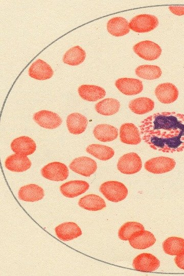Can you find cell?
Returning a JSON list of instances; mask_svg holds the SVG:
<instances>
[{
    "mask_svg": "<svg viewBox=\"0 0 184 276\" xmlns=\"http://www.w3.org/2000/svg\"><path fill=\"white\" fill-rule=\"evenodd\" d=\"M142 139L154 150L163 152L184 149V116L174 112L154 113L140 125Z\"/></svg>",
    "mask_w": 184,
    "mask_h": 276,
    "instance_id": "6da1fadb",
    "label": "cell"
},
{
    "mask_svg": "<svg viewBox=\"0 0 184 276\" xmlns=\"http://www.w3.org/2000/svg\"><path fill=\"white\" fill-rule=\"evenodd\" d=\"M99 190L108 200L114 202L124 200L128 194L127 187L118 181H106L100 186Z\"/></svg>",
    "mask_w": 184,
    "mask_h": 276,
    "instance_id": "7a4b0ae2",
    "label": "cell"
},
{
    "mask_svg": "<svg viewBox=\"0 0 184 276\" xmlns=\"http://www.w3.org/2000/svg\"><path fill=\"white\" fill-rule=\"evenodd\" d=\"M142 167L141 157L134 152H130L122 156L118 160V170L125 174L130 175L139 172Z\"/></svg>",
    "mask_w": 184,
    "mask_h": 276,
    "instance_id": "3957f363",
    "label": "cell"
},
{
    "mask_svg": "<svg viewBox=\"0 0 184 276\" xmlns=\"http://www.w3.org/2000/svg\"><path fill=\"white\" fill-rule=\"evenodd\" d=\"M158 25L156 17L149 14H140L132 18L129 23V28L137 33L149 32Z\"/></svg>",
    "mask_w": 184,
    "mask_h": 276,
    "instance_id": "277c9868",
    "label": "cell"
},
{
    "mask_svg": "<svg viewBox=\"0 0 184 276\" xmlns=\"http://www.w3.org/2000/svg\"><path fill=\"white\" fill-rule=\"evenodd\" d=\"M133 50L140 57L148 61L157 59L162 53L159 45L150 40L138 42L133 47Z\"/></svg>",
    "mask_w": 184,
    "mask_h": 276,
    "instance_id": "5b68a950",
    "label": "cell"
},
{
    "mask_svg": "<svg viewBox=\"0 0 184 276\" xmlns=\"http://www.w3.org/2000/svg\"><path fill=\"white\" fill-rule=\"evenodd\" d=\"M42 176L46 179L53 181H63L68 176V170L64 164L54 162L44 166L41 169Z\"/></svg>",
    "mask_w": 184,
    "mask_h": 276,
    "instance_id": "8992f818",
    "label": "cell"
},
{
    "mask_svg": "<svg viewBox=\"0 0 184 276\" xmlns=\"http://www.w3.org/2000/svg\"><path fill=\"white\" fill-rule=\"evenodd\" d=\"M176 165L175 161L171 158L159 156L152 158L145 163V169L154 174H162L173 170Z\"/></svg>",
    "mask_w": 184,
    "mask_h": 276,
    "instance_id": "52a82bcc",
    "label": "cell"
},
{
    "mask_svg": "<svg viewBox=\"0 0 184 276\" xmlns=\"http://www.w3.org/2000/svg\"><path fill=\"white\" fill-rule=\"evenodd\" d=\"M69 168L75 173L89 177L96 172L97 165L91 158L81 156L74 159L69 165Z\"/></svg>",
    "mask_w": 184,
    "mask_h": 276,
    "instance_id": "ba28073f",
    "label": "cell"
},
{
    "mask_svg": "<svg viewBox=\"0 0 184 276\" xmlns=\"http://www.w3.org/2000/svg\"><path fill=\"white\" fill-rule=\"evenodd\" d=\"M132 265L135 270L142 272H152L160 265L159 260L151 254L142 253L133 260Z\"/></svg>",
    "mask_w": 184,
    "mask_h": 276,
    "instance_id": "9c48e42d",
    "label": "cell"
},
{
    "mask_svg": "<svg viewBox=\"0 0 184 276\" xmlns=\"http://www.w3.org/2000/svg\"><path fill=\"white\" fill-rule=\"evenodd\" d=\"M33 119L40 126L49 129L56 128L62 123L61 118L57 113L47 110L36 112Z\"/></svg>",
    "mask_w": 184,
    "mask_h": 276,
    "instance_id": "30bf717a",
    "label": "cell"
},
{
    "mask_svg": "<svg viewBox=\"0 0 184 276\" xmlns=\"http://www.w3.org/2000/svg\"><path fill=\"white\" fill-rule=\"evenodd\" d=\"M128 241L133 248L144 249L152 246L155 243L156 239L152 233L144 229L133 233Z\"/></svg>",
    "mask_w": 184,
    "mask_h": 276,
    "instance_id": "8fae6325",
    "label": "cell"
},
{
    "mask_svg": "<svg viewBox=\"0 0 184 276\" xmlns=\"http://www.w3.org/2000/svg\"><path fill=\"white\" fill-rule=\"evenodd\" d=\"M55 232L57 237L63 241L73 240L82 234L80 227L74 222L60 224L55 228Z\"/></svg>",
    "mask_w": 184,
    "mask_h": 276,
    "instance_id": "7c38bea8",
    "label": "cell"
},
{
    "mask_svg": "<svg viewBox=\"0 0 184 276\" xmlns=\"http://www.w3.org/2000/svg\"><path fill=\"white\" fill-rule=\"evenodd\" d=\"M89 187L87 182L81 180H71L60 187L61 194L68 198H74L85 193Z\"/></svg>",
    "mask_w": 184,
    "mask_h": 276,
    "instance_id": "4fadbf2b",
    "label": "cell"
},
{
    "mask_svg": "<svg viewBox=\"0 0 184 276\" xmlns=\"http://www.w3.org/2000/svg\"><path fill=\"white\" fill-rule=\"evenodd\" d=\"M115 85L119 91L128 96L137 95L143 89L142 82L134 78H119L116 81Z\"/></svg>",
    "mask_w": 184,
    "mask_h": 276,
    "instance_id": "5bb4252c",
    "label": "cell"
},
{
    "mask_svg": "<svg viewBox=\"0 0 184 276\" xmlns=\"http://www.w3.org/2000/svg\"><path fill=\"white\" fill-rule=\"evenodd\" d=\"M30 77L38 80H45L51 78L54 72L52 67L43 60L38 59L34 61L28 70Z\"/></svg>",
    "mask_w": 184,
    "mask_h": 276,
    "instance_id": "9a60e30c",
    "label": "cell"
},
{
    "mask_svg": "<svg viewBox=\"0 0 184 276\" xmlns=\"http://www.w3.org/2000/svg\"><path fill=\"white\" fill-rule=\"evenodd\" d=\"M155 94L159 102L170 104L175 101L178 96V90L172 83H164L158 85L155 89Z\"/></svg>",
    "mask_w": 184,
    "mask_h": 276,
    "instance_id": "2e32d148",
    "label": "cell"
},
{
    "mask_svg": "<svg viewBox=\"0 0 184 276\" xmlns=\"http://www.w3.org/2000/svg\"><path fill=\"white\" fill-rule=\"evenodd\" d=\"M11 150L15 153L24 155L33 154L36 149L35 142L27 136H21L14 139L10 145Z\"/></svg>",
    "mask_w": 184,
    "mask_h": 276,
    "instance_id": "e0dca14e",
    "label": "cell"
},
{
    "mask_svg": "<svg viewBox=\"0 0 184 276\" xmlns=\"http://www.w3.org/2000/svg\"><path fill=\"white\" fill-rule=\"evenodd\" d=\"M5 166L11 171L22 172L31 167V162L27 156L15 153L6 159Z\"/></svg>",
    "mask_w": 184,
    "mask_h": 276,
    "instance_id": "ac0fdd59",
    "label": "cell"
},
{
    "mask_svg": "<svg viewBox=\"0 0 184 276\" xmlns=\"http://www.w3.org/2000/svg\"><path fill=\"white\" fill-rule=\"evenodd\" d=\"M120 139L121 142L130 145H137L141 142L138 128L132 123L123 124L120 129Z\"/></svg>",
    "mask_w": 184,
    "mask_h": 276,
    "instance_id": "d6986e66",
    "label": "cell"
},
{
    "mask_svg": "<svg viewBox=\"0 0 184 276\" xmlns=\"http://www.w3.org/2000/svg\"><path fill=\"white\" fill-rule=\"evenodd\" d=\"M18 196L21 200L34 202L42 199L44 192L41 187L36 184H29L20 188Z\"/></svg>",
    "mask_w": 184,
    "mask_h": 276,
    "instance_id": "ffe728a7",
    "label": "cell"
},
{
    "mask_svg": "<svg viewBox=\"0 0 184 276\" xmlns=\"http://www.w3.org/2000/svg\"><path fill=\"white\" fill-rule=\"evenodd\" d=\"M78 91L82 99L90 102L102 99L106 95L104 88L95 85H81L78 87Z\"/></svg>",
    "mask_w": 184,
    "mask_h": 276,
    "instance_id": "44dd1931",
    "label": "cell"
},
{
    "mask_svg": "<svg viewBox=\"0 0 184 276\" xmlns=\"http://www.w3.org/2000/svg\"><path fill=\"white\" fill-rule=\"evenodd\" d=\"M87 124V118L77 112L70 114L66 119V126L68 131L74 134H79L83 132Z\"/></svg>",
    "mask_w": 184,
    "mask_h": 276,
    "instance_id": "7402d4cb",
    "label": "cell"
},
{
    "mask_svg": "<svg viewBox=\"0 0 184 276\" xmlns=\"http://www.w3.org/2000/svg\"><path fill=\"white\" fill-rule=\"evenodd\" d=\"M107 30L113 36H122L128 34L130 31L129 22L122 17H114L108 21Z\"/></svg>",
    "mask_w": 184,
    "mask_h": 276,
    "instance_id": "603a6c76",
    "label": "cell"
},
{
    "mask_svg": "<svg viewBox=\"0 0 184 276\" xmlns=\"http://www.w3.org/2000/svg\"><path fill=\"white\" fill-rule=\"evenodd\" d=\"M93 133L95 138L102 142L114 140L118 136V129L114 126L106 124H99L94 129Z\"/></svg>",
    "mask_w": 184,
    "mask_h": 276,
    "instance_id": "cb8c5ba5",
    "label": "cell"
},
{
    "mask_svg": "<svg viewBox=\"0 0 184 276\" xmlns=\"http://www.w3.org/2000/svg\"><path fill=\"white\" fill-rule=\"evenodd\" d=\"M78 205L82 208L90 211H100L106 207L104 199L95 194H88L81 198Z\"/></svg>",
    "mask_w": 184,
    "mask_h": 276,
    "instance_id": "d4e9b609",
    "label": "cell"
},
{
    "mask_svg": "<svg viewBox=\"0 0 184 276\" xmlns=\"http://www.w3.org/2000/svg\"><path fill=\"white\" fill-rule=\"evenodd\" d=\"M86 57L84 50L79 45L74 46L68 50L62 58L63 62L66 64L76 66L82 63Z\"/></svg>",
    "mask_w": 184,
    "mask_h": 276,
    "instance_id": "484cf974",
    "label": "cell"
},
{
    "mask_svg": "<svg viewBox=\"0 0 184 276\" xmlns=\"http://www.w3.org/2000/svg\"><path fill=\"white\" fill-rule=\"evenodd\" d=\"M128 106L130 109L134 113L143 114L153 109L154 102L150 98L141 97L131 100Z\"/></svg>",
    "mask_w": 184,
    "mask_h": 276,
    "instance_id": "4316f807",
    "label": "cell"
},
{
    "mask_svg": "<svg viewBox=\"0 0 184 276\" xmlns=\"http://www.w3.org/2000/svg\"><path fill=\"white\" fill-rule=\"evenodd\" d=\"M164 252L169 255L177 256L184 251V239L170 237L163 243Z\"/></svg>",
    "mask_w": 184,
    "mask_h": 276,
    "instance_id": "83f0119b",
    "label": "cell"
},
{
    "mask_svg": "<svg viewBox=\"0 0 184 276\" xmlns=\"http://www.w3.org/2000/svg\"><path fill=\"white\" fill-rule=\"evenodd\" d=\"M120 102L113 98H106L95 105L96 111L104 116H111L117 113L120 109Z\"/></svg>",
    "mask_w": 184,
    "mask_h": 276,
    "instance_id": "f1b7e54d",
    "label": "cell"
},
{
    "mask_svg": "<svg viewBox=\"0 0 184 276\" xmlns=\"http://www.w3.org/2000/svg\"><path fill=\"white\" fill-rule=\"evenodd\" d=\"M86 151L101 160H108L114 154L111 148L100 144H91L86 148Z\"/></svg>",
    "mask_w": 184,
    "mask_h": 276,
    "instance_id": "f546056e",
    "label": "cell"
},
{
    "mask_svg": "<svg viewBox=\"0 0 184 276\" xmlns=\"http://www.w3.org/2000/svg\"><path fill=\"white\" fill-rule=\"evenodd\" d=\"M162 73L161 69L156 65H142L135 69V74L138 77L147 80L159 78Z\"/></svg>",
    "mask_w": 184,
    "mask_h": 276,
    "instance_id": "4dcf8cb0",
    "label": "cell"
},
{
    "mask_svg": "<svg viewBox=\"0 0 184 276\" xmlns=\"http://www.w3.org/2000/svg\"><path fill=\"white\" fill-rule=\"evenodd\" d=\"M144 229V226L139 222H127L120 228L118 232V236L120 239L127 241L129 239L133 233L136 231Z\"/></svg>",
    "mask_w": 184,
    "mask_h": 276,
    "instance_id": "1f68e13d",
    "label": "cell"
},
{
    "mask_svg": "<svg viewBox=\"0 0 184 276\" xmlns=\"http://www.w3.org/2000/svg\"><path fill=\"white\" fill-rule=\"evenodd\" d=\"M169 9L176 15L181 16L184 15V6H170L169 7Z\"/></svg>",
    "mask_w": 184,
    "mask_h": 276,
    "instance_id": "d6a6232c",
    "label": "cell"
},
{
    "mask_svg": "<svg viewBox=\"0 0 184 276\" xmlns=\"http://www.w3.org/2000/svg\"><path fill=\"white\" fill-rule=\"evenodd\" d=\"M174 262L178 267L184 270V251L174 258Z\"/></svg>",
    "mask_w": 184,
    "mask_h": 276,
    "instance_id": "836d02e7",
    "label": "cell"
}]
</instances>
